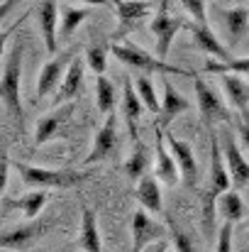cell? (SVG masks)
Segmentation results:
<instances>
[{
  "instance_id": "4",
  "label": "cell",
  "mask_w": 249,
  "mask_h": 252,
  "mask_svg": "<svg viewBox=\"0 0 249 252\" xmlns=\"http://www.w3.org/2000/svg\"><path fill=\"white\" fill-rule=\"evenodd\" d=\"M186 27H188V25H186L183 20L168 15V0H162L157 15H154L152 22H149V30H152V34L157 37V54H159V59H164L166 62L173 37H176L181 30H186Z\"/></svg>"
},
{
  "instance_id": "22",
  "label": "cell",
  "mask_w": 249,
  "mask_h": 252,
  "mask_svg": "<svg viewBox=\"0 0 249 252\" xmlns=\"http://www.w3.org/2000/svg\"><path fill=\"white\" fill-rule=\"evenodd\" d=\"M47 201H49L47 191H39V189H34V191H29V193L20 196L17 201H10V198H5V211H10V208H20V211H22V216H25L27 220H34V218L42 213V208L47 206Z\"/></svg>"
},
{
  "instance_id": "24",
  "label": "cell",
  "mask_w": 249,
  "mask_h": 252,
  "mask_svg": "<svg viewBox=\"0 0 249 252\" xmlns=\"http://www.w3.org/2000/svg\"><path fill=\"white\" fill-rule=\"evenodd\" d=\"M191 108V103H188V98H183L176 88L171 84H164V100H162V127L166 130V125L176 118V115H181V113H186Z\"/></svg>"
},
{
  "instance_id": "37",
  "label": "cell",
  "mask_w": 249,
  "mask_h": 252,
  "mask_svg": "<svg viewBox=\"0 0 249 252\" xmlns=\"http://www.w3.org/2000/svg\"><path fill=\"white\" fill-rule=\"evenodd\" d=\"M237 130H240V137H242L245 147L249 150V110L242 113V118H240V123H237Z\"/></svg>"
},
{
  "instance_id": "34",
  "label": "cell",
  "mask_w": 249,
  "mask_h": 252,
  "mask_svg": "<svg viewBox=\"0 0 249 252\" xmlns=\"http://www.w3.org/2000/svg\"><path fill=\"white\" fill-rule=\"evenodd\" d=\"M168 228H171V243H173V248L176 252H198L195 250V243L191 240V235H186L181 228H176L173 223H168Z\"/></svg>"
},
{
  "instance_id": "7",
  "label": "cell",
  "mask_w": 249,
  "mask_h": 252,
  "mask_svg": "<svg viewBox=\"0 0 249 252\" xmlns=\"http://www.w3.org/2000/svg\"><path fill=\"white\" fill-rule=\"evenodd\" d=\"M157 240H166V225L157 223L144 208H137L132 216V252H142Z\"/></svg>"
},
{
  "instance_id": "32",
  "label": "cell",
  "mask_w": 249,
  "mask_h": 252,
  "mask_svg": "<svg viewBox=\"0 0 249 252\" xmlns=\"http://www.w3.org/2000/svg\"><path fill=\"white\" fill-rule=\"evenodd\" d=\"M95 103H98V113H105V115L112 113V105H115V86L110 84L105 76H98Z\"/></svg>"
},
{
  "instance_id": "11",
  "label": "cell",
  "mask_w": 249,
  "mask_h": 252,
  "mask_svg": "<svg viewBox=\"0 0 249 252\" xmlns=\"http://www.w3.org/2000/svg\"><path fill=\"white\" fill-rule=\"evenodd\" d=\"M47 230V223H39V220H27L12 230H5L2 238H0V248L2 250H27L34 245V240H39V235Z\"/></svg>"
},
{
  "instance_id": "23",
  "label": "cell",
  "mask_w": 249,
  "mask_h": 252,
  "mask_svg": "<svg viewBox=\"0 0 249 252\" xmlns=\"http://www.w3.org/2000/svg\"><path fill=\"white\" fill-rule=\"evenodd\" d=\"M222 88H225V93H227L230 105H232L235 110H240V115L247 113L249 110V86L245 84L237 74H225V76H222Z\"/></svg>"
},
{
  "instance_id": "40",
  "label": "cell",
  "mask_w": 249,
  "mask_h": 252,
  "mask_svg": "<svg viewBox=\"0 0 249 252\" xmlns=\"http://www.w3.org/2000/svg\"><path fill=\"white\" fill-rule=\"evenodd\" d=\"M54 252H69V250H54Z\"/></svg>"
},
{
  "instance_id": "18",
  "label": "cell",
  "mask_w": 249,
  "mask_h": 252,
  "mask_svg": "<svg viewBox=\"0 0 249 252\" xmlns=\"http://www.w3.org/2000/svg\"><path fill=\"white\" fill-rule=\"evenodd\" d=\"M115 15H117L122 27H130V25H135L139 20L152 17L154 7L147 0H115Z\"/></svg>"
},
{
  "instance_id": "30",
  "label": "cell",
  "mask_w": 249,
  "mask_h": 252,
  "mask_svg": "<svg viewBox=\"0 0 249 252\" xmlns=\"http://www.w3.org/2000/svg\"><path fill=\"white\" fill-rule=\"evenodd\" d=\"M137 93H139V98H142V103H144V108L149 110V113H154V115H162V103L157 100V93H154V84H152V79L147 76V74H142V76H137Z\"/></svg>"
},
{
  "instance_id": "33",
  "label": "cell",
  "mask_w": 249,
  "mask_h": 252,
  "mask_svg": "<svg viewBox=\"0 0 249 252\" xmlns=\"http://www.w3.org/2000/svg\"><path fill=\"white\" fill-rule=\"evenodd\" d=\"M108 44H93L88 47L85 52V64L95 71V76H105V69H108Z\"/></svg>"
},
{
  "instance_id": "17",
  "label": "cell",
  "mask_w": 249,
  "mask_h": 252,
  "mask_svg": "<svg viewBox=\"0 0 249 252\" xmlns=\"http://www.w3.org/2000/svg\"><path fill=\"white\" fill-rule=\"evenodd\" d=\"M188 30H191L193 42L198 44V49H203L205 54L215 57V62H232L227 47H222V44L218 42V37L210 32L208 25H195V22H193V25H188Z\"/></svg>"
},
{
  "instance_id": "41",
  "label": "cell",
  "mask_w": 249,
  "mask_h": 252,
  "mask_svg": "<svg viewBox=\"0 0 249 252\" xmlns=\"http://www.w3.org/2000/svg\"><path fill=\"white\" fill-rule=\"evenodd\" d=\"M0 252H12V250H0Z\"/></svg>"
},
{
  "instance_id": "15",
  "label": "cell",
  "mask_w": 249,
  "mask_h": 252,
  "mask_svg": "<svg viewBox=\"0 0 249 252\" xmlns=\"http://www.w3.org/2000/svg\"><path fill=\"white\" fill-rule=\"evenodd\" d=\"M122 84H125L122 86V115H125V120H127V130H130L132 142H139V137H137V123H139V118H142L144 103H142L137 88L132 84V79L125 76Z\"/></svg>"
},
{
  "instance_id": "29",
  "label": "cell",
  "mask_w": 249,
  "mask_h": 252,
  "mask_svg": "<svg viewBox=\"0 0 249 252\" xmlns=\"http://www.w3.org/2000/svg\"><path fill=\"white\" fill-rule=\"evenodd\" d=\"M203 71H208V74H249V57L245 59H232V62H215V59H210V62H205L203 64Z\"/></svg>"
},
{
  "instance_id": "9",
  "label": "cell",
  "mask_w": 249,
  "mask_h": 252,
  "mask_svg": "<svg viewBox=\"0 0 249 252\" xmlns=\"http://www.w3.org/2000/svg\"><path fill=\"white\" fill-rule=\"evenodd\" d=\"M164 135H166V145H168V150H171L176 164L181 169V176H183L186 186L193 189L195 181H198V162H195V155H193L191 145L183 142V140H178L171 130H164Z\"/></svg>"
},
{
  "instance_id": "13",
  "label": "cell",
  "mask_w": 249,
  "mask_h": 252,
  "mask_svg": "<svg viewBox=\"0 0 249 252\" xmlns=\"http://www.w3.org/2000/svg\"><path fill=\"white\" fill-rule=\"evenodd\" d=\"M115 142H117V115L110 113L103 123V127L95 132L93 137V150L88 152V157L83 159V164H95L100 159H105L112 150H115Z\"/></svg>"
},
{
  "instance_id": "25",
  "label": "cell",
  "mask_w": 249,
  "mask_h": 252,
  "mask_svg": "<svg viewBox=\"0 0 249 252\" xmlns=\"http://www.w3.org/2000/svg\"><path fill=\"white\" fill-rule=\"evenodd\" d=\"M220 213H222L225 223H232V225L245 218V201H242L240 191L230 189L227 193L220 196Z\"/></svg>"
},
{
  "instance_id": "20",
  "label": "cell",
  "mask_w": 249,
  "mask_h": 252,
  "mask_svg": "<svg viewBox=\"0 0 249 252\" xmlns=\"http://www.w3.org/2000/svg\"><path fill=\"white\" fill-rule=\"evenodd\" d=\"M79 248L83 252H103L100 233H98V220L93 208L83 206L81 211V233H79Z\"/></svg>"
},
{
  "instance_id": "8",
  "label": "cell",
  "mask_w": 249,
  "mask_h": 252,
  "mask_svg": "<svg viewBox=\"0 0 249 252\" xmlns=\"http://www.w3.org/2000/svg\"><path fill=\"white\" fill-rule=\"evenodd\" d=\"M210 191L215 196H222L232 189V179L225 164V155H222V142L218 137V132L210 127Z\"/></svg>"
},
{
  "instance_id": "35",
  "label": "cell",
  "mask_w": 249,
  "mask_h": 252,
  "mask_svg": "<svg viewBox=\"0 0 249 252\" xmlns=\"http://www.w3.org/2000/svg\"><path fill=\"white\" fill-rule=\"evenodd\" d=\"M232 233H235V225H232V223H222V225H220L215 252H232Z\"/></svg>"
},
{
  "instance_id": "5",
  "label": "cell",
  "mask_w": 249,
  "mask_h": 252,
  "mask_svg": "<svg viewBox=\"0 0 249 252\" xmlns=\"http://www.w3.org/2000/svg\"><path fill=\"white\" fill-rule=\"evenodd\" d=\"M195 103H198V110H200V118L205 123V127L210 130L213 123H230L232 120V113L227 110V105L215 95V91L205 84L203 79L195 76Z\"/></svg>"
},
{
  "instance_id": "14",
  "label": "cell",
  "mask_w": 249,
  "mask_h": 252,
  "mask_svg": "<svg viewBox=\"0 0 249 252\" xmlns=\"http://www.w3.org/2000/svg\"><path fill=\"white\" fill-rule=\"evenodd\" d=\"M222 155H225V164L230 171V179H232V189L240 191L249 184V162L242 157L240 147L235 145V137L227 132L225 135V142H222Z\"/></svg>"
},
{
  "instance_id": "28",
  "label": "cell",
  "mask_w": 249,
  "mask_h": 252,
  "mask_svg": "<svg viewBox=\"0 0 249 252\" xmlns=\"http://www.w3.org/2000/svg\"><path fill=\"white\" fill-rule=\"evenodd\" d=\"M88 15H90V7H69L66 5L61 10V32H59V37L61 39H69Z\"/></svg>"
},
{
  "instance_id": "21",
  "label": "cell",
  "mask_w": 249,
  "mask_h": 252,
  "mask_svg": "<svg viewBox=\"0 0 249 252\" xmlns=\"http://www.w3.org/2000/svg\"><path fill=\"white\" fill-rule=\"evenodd\" d=\"M137 201L147 213H162L164 203H162V186L157 181V176H144L137 184Z\"/></svg>"
},
{
  "instance_id": "39",
  "label": "cell",
  "mask_w": 249,
  "mask_h": 252,
  "mask_svg": "<svg viewBox=\"0 0 249 252\" xmlns=\"http://www.w3.org/2000/svg\"><path fill=\"white\" fill-rule=\"evenodd\" d=\"M166 245H168V243H166V240H162V243L157 245V252H166Z\"/></svg>"
},
{
  "instance_id": "16",
  "label": "cell",
  "mask_w": 249,
  "mask_h": 252,
  "mask_svg": "<svg viewBox=\"0 0 249 252\" xmlns=\"http://www.w3.org/2000/svg\"><path fill=\"white\" fill-rule=\"evenodd\" d=\"M85 57H74V62H71V66H69V71H66V76H64V81L59 86V91H56V95H54V103L56 105H64L66 100H71L76 93H79V88L83 84V74H85Z\"/></svg>"
},
{
  "instance_id": "26",
  "label": "cell",
  "mask_w": 249,
  "mask_h": 252,
  "mask_svg": "<svg viewBox=\"0 0 249 252\" xmlns=\"http://www.w3.org/2000/svg\"><path fill=\"white\" fill-rule=\"evenodd\" d=\"M225 20H227L230 44H237L242 39V34L249 30V7H232V10H227Z\"/></svg>"
},
{
  "instance_id": "6",
  "label": "cell",
  "mask_w": 249,
  "mask_h": 252,
  "mask_svg": "<svg viewBox=\"0 0 249 252\" xmlns=\"http://www.w3.org/2000/svg\"><path fill=\"white\" fill-rule=\"evenodd\" d=\"M74 57H76L74 52H61L59 57L49 59V62L42 66L39 79H37V91H34L37 98H47L52 91H59V86L64 81V76H66V71H69Z\"/></svg>"
},
{
  "instance_id": "27",
  "label": "cell",
  "mask_w": 249,
  "mask_h": 252,
  "mask_svg": "<svg viewBox=\"0 0 249 252\" xmlns=\"http://www.w3.org/2000/svg\"><path fill=\"white\" fill-rule=\"evenodd\" d=\"M147 167H149V157H147V147L142 145V142H135V147H132V155L127 157V162H125V174L130 176V179H144L147 176Z\"/></svg>"
},
{
  "instance_id": "10",
  "label": "cell",
  "mask_w": 249,
  "mask_h": 252,
  "mask_svg": "<svg viewBox=\"0 0 249 252\" xmlns=\"http://www.w3.org/2000/svg\"><path fill=\"white\" fill-rule=\"evenodd\" d=\"M37 25L44 39V47L52 57H56L59 44H56V30H59V5L56 0H42L37 7Z\"/></svg>"
},
{
  "instance_id": "2",
  "label": "cell",
  "mask_w": 249,
  "mask_h": 252,
  "mask_svg": "<svg viewBox=\"0 0 249 252\" xmlns=\"http://www.w3.org/2000/svg\"><path fill=\"white\" fill-rule=\"evenodd\" d=\"M22 57H25V44L17 42L7 59H5V69H2V81H0V95L5 108L10 110V115H15L22 123V100H20V81H22Z\"/></svg>"
},
{
  "instance_id": "19",
  "label": "cell",
  "mask_w": 249,
  "mask_h": 252,
  "mask_svg": "<svg viewBox=\"0 0 249 252\" xmlns=\"http://www.w3.org/2000/svg\"><path fill=\"white\" fill-rule=\"evenodd\" d=\"M69 113H71V105H61V108L52 110L49 115L39 118V120H37V127H34V145H37V147L47 145V142L59 132V125L69 118Z\"/></svg>"
},
{
  "instance_id": "1",
  "label": "cell",
  "mask_w": 249,
  "mask_h": 252,
  "mask_svg": "<svg viewBox=\"0 0 249 252\" xmlns=\"http://www.w3.org/2000/svg\"><path fill=\"white\" fill-rule=\"evenodd\" d=\"M20 179L25 186H29L32 191H47V189H71L79 186L83 179H88V171H74V169H44V167H32V164H15Z\"/></svg>"
},
{
  "instance_id": "38",
  "label": "cell",
  "mask_w": 249,
  "mask_h": 252,
  "mask_svg": "<svg viewBox=\"0 0 249 252\" xmlns=\"http://www.w3.org/2000/svg\"><path fill=\"white\" fill-rule=\"evenodd\" d=\"M79 5H110V0H74Z\"/></svg>"
},
{
  "instance_id": "31",
  "label": "cell",
  "mask_w": 249,
  "mask_h": 252,
  "mask_svg": "<svg viewBox=\"0 0 249 252\" xmlns=\"http://www.w3.org/2000/svg\"><path fill=\"white\" fill-rule=\"evenodd\" d=\"M220 196H215L210 189L203 191L200 196V211H203V230H205V238H213L215 235V201Z\"/></svg>"
},
{
  "instance_id": "36",
  "label": "cell",
  "mask_w": 249,
  "mask_h": 252,
  "mask_svg": "<svg viewBox=\"0 0 249 252\" xmlns=\"http://www.w3.org/2000/svg\"><path fill=\"white\" fill-rule=\"evenodd\" d=\"M183 7L191 12V17L195 20V25H208V17H205V2L203 0H181Z\"/></svg>"
},
{
  "instance_id": "12",
  "label": "cell",
  "mask_w": 249,
  "mask_h": 252,
  "mask_svg": "<svg viewBox=\"0 0 249 252\" xmlns=\"http://www.w3.org/2000/svg\"><path fill=\"white\" fill-rule=\"evenodd\" d=\"M157 167H154V176L166 184V186H176L178 179H181V169L176 164L171 150L166 147V135H164V127L157 125Z\"/></svg>"
},
{
  "instance_id": "3",
  "label": "cell",
  "mask_w": 249,
  "mask_h": 252,
  "mask_svg": "<svg viewBox=\"0 0 249 252\" xmlns=\"http://www.w3.org/2000/svg\"><path fill=\"white\" fill-rule=\"evenodd\" d=\"M110 52H112L122 64H127V66H132V69H139V71H144V74H176V76H193L191 71H183V69H178V66H171V64H166L164 59L152 57V54H147L144 49H139L137 44H130V42H125V44H112V47H110Z\"/></svg>"
}]
</instances>
